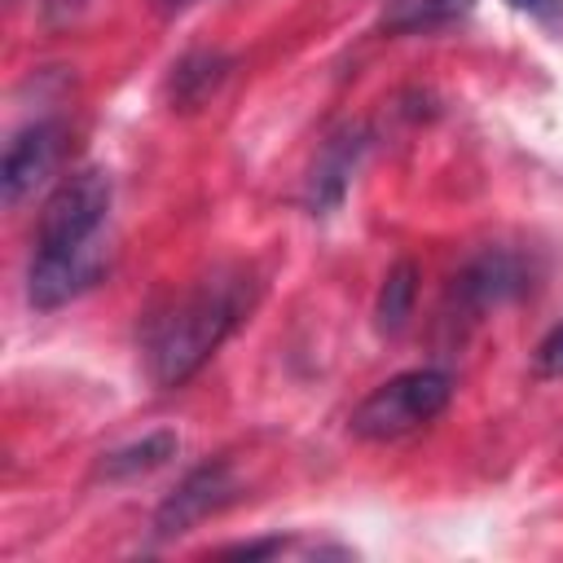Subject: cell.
I'll return each mask as SVG.
<instances>
[{"instance_id": "30bf717a", "label": "cell", "mask_w": 563, "mask_h": 563, "mask_svg": "<svg viewBox=\"0 0 563 563\" xmlns=\"http://www.w3.org/2000/svg\"><path fill=\"white\" fill-rule=\"evenodd\" d=\"M475 0H383L387 31H435L457 22Z\"/></svg>"}, {"instance_id": "ba28073f", "label": "cell", "mask_w": 563, "mask_h": 563, "mask_svg": "<svg viewBox=\"0 0 563 563\" xmlns=\"http://www.w3.org/2000/svg\"><path fill=\"white\" fill-rule=\"evenodd\" d=\"M224 75H229V57L224 53H189V57H180L176 66H172V106H180V110H194V106H202L220 84H224Z\"/></svg>"}, {"instance_id": "5b68a950", "label": "cell", "mask_w": 563, "mask_h": 563, "mask_svg": "<svg viewBox=\"0 0 563 563\" xmlns=\"http://www.w3.org/2000/svg\"><path fill=\"white\" fill-rule=\"evenodd\" d=\"M233 497H238V479H233L229 462H202L163 497V506L154 515V532L158 537H180L194 523L220 515Z\"/></svg>"}, {"instance_id": "5bb4252c", "label": "cell", "mask_w": 563, "mask_h": 563, "mask_svg": "<svg viewBox=\"0 0 563 563\" xmlns=\"http://www.w3.org/2000/svg\"><path fill=\"white\" fill-rule=\"evenodd\" d=\"M163 13H176V9H185V4H194V0H154Z\"/></svg>"}, {"instance_id": "9c48e42d", "label": "cell", "mask_w": 563, "mask_h": 563, "mask_svg": "<svg viewBox=\"0 0 563 563\" xmlns=\"http://www.w3.org/2000/svg\"><path fill=\"white\" fill-rule=\"evenodd\" d=\"M180 449L176 431H154V435H141L123 449H110L101 457V479H136V475H150L158 471L163 462H172Z\"/></svg>"}, {"instance_id": "277c9868", "label": "cell", "mask_w": 563, "mask_h": 563, "mask_svg": "<svg viewBox=\"0 0 563 563\" xmlns=\"http://www.w3.org/2000/svg\"><path fill=\"white\" fill-rule=\"evenodd\" d=\"M62 158V123L57 119H31L22 123L9 145H4V158H0V198L4 207H18L26 194H35L48 172L57 167Z\"/></svg>"}, {"instance_id": "4fadbf2b", "label": "cell", "mask_w": 563, "mask_h": 563, "mask_svg": "<svg viewBox=\"0 0 563 563\" xmlns=\"http://www.w3.org/2000/svg\"><path fill=\"white\" fill-rule=\"evenodd\" d=\"M510 9H519V13H532V18H550V13H559V0H506Z\"/></svg>"}, {"instance_id": "6da1fadb", "label": "cell", "mask_w": 563, "mask_h": 563, "mask_svg": "<svg viewBox=\"0 0 563 563\" xmlns=\"http://www.w3.org/2000/svg\"><path fill=\"white\" fill-rule=\"evenodd\" d=\"M110 176L97 167L70 172L40 207L35 251L26 264V299L40 312H53L84 290H92L106 273V220H110Z\"/></svg>"}, {"instance_id": "7c38bea8", "label": "cell", "mask_w": 563, "mask_h": 563, "mask_svg": "<svg viewBox=\"0 0 563 563\" xmlns=\"http://www.w3.org/2000/svg\"><path fill=\"white\" fill-rule=\"evenodd\" d=\"M532 369H537L541 378H563V321L537 343V352H532Z\"/></svg>"}, {"instance_id": "8992f818", "label": "cell", "mask_w": 563, "mask_h": 563, "mask_svg": "<svg viewBox=\"0 0 563 563\" xmlns=\"http://www.w3.org/2000/svg\"><path fill=\"white\" fill-rule=\"evenodd\" d=\"M523 290H528V268H523L519 255H510L501 246L475 255L453 282V299L471 317H479V312H488V308H497V303H506V299H515Z\"/></svg>"}, {"instance_id": "3957f363", "label": "cell", "mask_w": 563, "mask_h": 563, "mask_svg": "<svg viewBox=\"0 0 563 563\" xmlns=\"http://www.w3.org/2000/svg\"><path fill=\"white\" fill-rule=\"evenodd\" d=\"M453 400V378L444 369H405L387 383H378L356 409H352V435L387 444L400 440L427 422H435Z\"/></svg>"}, {"instance_id": "8fae6325", "label": "cell", "mask_w": 563, "mask_h": 563, "mask_svg": "<svg viewBox=\"0 0 563 563\" xmlns=\"http://www.w3.org/2000/svg\"><path fill=\"white\" fill-rule=\"evenodd\" d=\"M413 295H418V268H413L409 260H400V264L383 277L378 308H374V317H378V330H383V334L405 330V321H409V312H413Z\"/></svg>"}, {"instance_id": "7a4b0ae2", "label": "cell", "mask_w": 563, "mask_h": 563, "mask_svg": "<svg viewBox=\"0 0 563 563\" xmlns=\"http://www.w3.org/2000/svg\"><path fill=\"white\" fill-rule=\"evenodd\" d=\"M260 282L242 264H220L207 277L189 282L180 295H172L163 308L150 312L141 334V361L154 387H180L189 383L220 343L246 321L255 308Z\"/></svg>"}, {"instance_id": "52a82bcc", "label": "cell", "mask_w": 563, "mask_h": 563, "mask_svg": "<svg viewBox=\"0 0 563 563\" xmlns=\"http://www.w3.org/2000/svg\"><path fill=\"white\" fill-rule=\"evenodd\" d=\"M356 154H361V136H356V132L334 136V141L321 150V158H317V167H312V176H308V207H312V211H325V207H334V202L343 198L347 176H352V167H356Z\"/></svg>"}]
</instances>
